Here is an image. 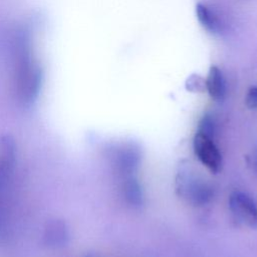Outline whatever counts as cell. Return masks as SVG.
Segmentation results:
<instances>
[{"label":"cell","instance_id":"6da1fadb","mask_svg":"<svg viewBox=\"0 0 257 257\" xmlns=\"http://www.w3.org/2000/svg\"><path fill=\"white\" fill-rule=\"evenodd\" d=\"M13 91L22 104L31 103L37 96L41 83V70L31 47L30 33L17 29L11 38Z\"/></svg>","mask_w":257,"mask_h":257},{"label":"cell","instance_id":"7a4b0ae2","mask_svg":"<svg viewBox=\"0 0 257 257\" xmlns=\"http://www.w3.org/2000/svg\"><path fill=\"white\" fill-rule=\"evenodd\" d=\"M194 153L198 160L212 173H218L222 167V155L214 139V123L205 116L193 140Z\"/></svg>","mask_w":257,"mask_h":257},{"label":"cell","instance_id":"3957f363","mask_svg":"<svg viewBox=\"0 0 257 257\" xmlns=\"http://www.w3.org/2000/svg\"><path fill=\"white\" fill-rule=\"evenodd\" d=\"M176 189L180 197L195 206L207 204L213 196L211 186L191 168L182 166L177 178Z\"/></svg>","mask_w":257,"mask_h":257},{"label":"cell","instance_id":"277c9868","mask_svg":"<svg viewBox=\"0 0 257 257\" xmlns=\"http://www.w3.org/2000/svg\"><path fill=\"white\" fill-rule=\"evenodd\" d=\"M141 157L140 149L134 143L120 144L109 150L108 158L118 181L137 177Z\"/></svg>","mask_w":257,"mask_h":257},{"label":"cell","instance_id":"5b68a950","mask_svg":"<svg viewBox=\"0 0 257 257\" xmlns=\"http://www.w3.org/2000/svg\"><path fill=\"white\" fill-rule=\"evenodd\" d=\"M229 209L239 224L252 229L257 227V203L247 193L233 192L229 198Z\"/></svg>","mask_w":257,"mask_h":257},{"label":"cell","instance_id":"8992f818","mask_svg":"<svg viewBox=\"0 0 257 257\" xmlns=\"http://www.w3.org/2000/svg\"><path fill=\"white\" fill-rule=\"evenodd\" d=\"M16 158L14 140L9 136L0 139V194H4L6 185L13 171Z\"/></svg>","mask_w":257,"mask_h":257},{"label":"cell","instance_id":"52a82bcc","mask_svg":"<svg viewBox=\"0 0 257 257\" xmlns=\"http://www.w3.org/2000/svg\"><path fill=\"white\" fill-rule=\"evenodd\" d=\"M118 189L123 201L132 208H140L144 203V194L137 177L118 181Z\"/></svg>","mask_w":257,"mask_h":257},{"label":"cell","instance_id":"ba28073f","mask_svg":"<svg viewBox=\"0 0 257 257\" xmlns=\"http://www.w3.org/2000/svg\"><path fill=\"white\" fill-rule=\"evenodd\" d=\"M43 239L50 247H61L68 241V230L61 221H52L44 229Z\"/></svg>","mask_w":257,"mask_h":257},{"label":"cell","instance_id":"9c48e42d","mask_svg":"<svg viewBox=\"0 0 257 257\" xmlns=\"http://www.w3.org/2000/svg\"><path fill=\"white\" fill-rule=\"evenodd\" d=\"M205 82H206V89L214 100L221 101L225 98L226 82H225L222 71L218 67L212 66L210 68L208 77L205 80Z\"/></svg>","mask_w":257,"mask_h":257},{"label":"cell","instance_id":"30bf717a","mask_svg":"<svg viewBox=\"0 0 257 257\" xmlns=\"http://www.w3.org/2000/svg\"><path fill=\"white\" fill-rule=\"evenodd\" d=\"M196 14L199 22L206 30L212 33H217L219 31V20L217 16L212 12V10L209 9V7L202 3H198L196 6Z\"/></svg>","mask_w":257,"mask_h":257},{"label":"cell","instance_id":"8fae6325","mask_svg":"<svg viewBox=\"0 0 257 257\" xmlns=\"http://www.w3.org/2000/svg\"><path fill=\"white\" fill-rule=\"evenodd\" d=\"M186 87L188 90L193 92H202L206 89V82L199 75L193 74L188 78L186 82Z\"/></svg>","mask_w":257,"mask_h":257},{"label":"cell","instance_id":"7c38bea8","mask_svg":"<svg viewBox=\"0 0 257 257\" xmlns=\"http://www.w3.org/2000/svg\"><path fill=\"white\" fill-rule=\"evenodd\" d=\"M246 106L250 109L257 108V86H251L245 97Z\"/></svg>","mask_w":257,"mask_h":257},{"label":"cell","instance_id":"4fadbf2b","mask_svg":"<svg viewBox=\"0 0 257 257\" xmlns=\"http://www.w3.org/2000/svg\"><path fill=\"white\" fill-rule=\"evenodd\" d=\"M89 257H92V256H89Z\"/></svg>","mask_w":257,"mask_h":257},{"label":"cell","instance_id":"5bb4252c","mask_svg":"<svg viewBox=\"0 0 257 257\" xmlns=\"http://www.w3.org/2000/svg\"><path fill=\"white\" fill-rule=\"evenodd\" d=\"M256 169H257V166H256Z\"/></svg>","mask_w":257,"mask_h":257}]
</instances>
